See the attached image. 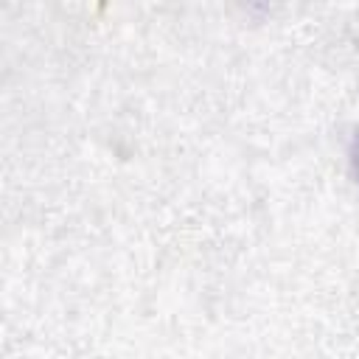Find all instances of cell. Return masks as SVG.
Here are the masks:
<instances>
[{"instance_id":"obj_1","label":"cell","mask_w":359,"mask_h":359,"mask_svg":"<svg viewBox=\"0 0 359 359\" xmlns=\"http://www.w3.org/2000/svg\"><path fill=\"white\" fill-rule=\"evenodd\" d=\"M348 168H351L353 182L359 185V126L353 129V135L348 140Z\"/></svg>"}]
</instances>
